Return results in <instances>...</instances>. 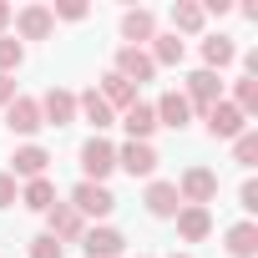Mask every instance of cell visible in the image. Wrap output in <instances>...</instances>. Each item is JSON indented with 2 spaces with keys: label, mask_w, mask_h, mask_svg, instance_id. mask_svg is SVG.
I'll return each instance as SVG.
<instances>
[{
  "label": "cell",
  "mask_w": 258,
  "mask_h": 258,
  "mask_svg": "<svg viewBox=\"0 0 258 258\" xmlns=\"http://www.w3.org/2000/svg\"><path fill=\"white\" fill-rule=\"evenodd\" d=\"M6 126H11V132H21V137H31V132H41V101L36 96H16L11 106H6Z\"/></svg>",
  "instance_id": "10"
},
{
  "label": "cell",
  "mask_w": 258,
  "mask_h": 258,
  "mask_svg": "<svg viewBox=\"0 0 258 258\" xmlns=\"http://www.w3.org/2000/svg\"><path fill=\"white\" fill-rule=\"evenodd\" d=\"M71 208H76L81 218H106V213L116 208V198H111V187H106V182H76Z\"/></svg>",
  "instance_id": "3"
},
{
  "label": "cell",
  "mask_w": 258,
  "mask_h": 258,
  "mask_svg": "<svg viewBox=\"0 0 258 258\" xmlns=\"http://www.w3.org/2000/svg\"><path fill=\"white\" fill-rule=\"evenodd\" d=\"M182 96H187V106H192V111H203V116H208V111L223 101V81H218V71H192Z\"/></svg>",
  "instance_id": "2"
},
{
  "label": "cell",
  "mask_w": 258,
  "mask_h": 258,
  "mask_svg": "<svg viewBox=\"0 0 258 258\" xmlns=\"http://www.w3.org/2000/svg\"><path fill=\"white\" fill-rule=\"evenodd\" d=\"M21 61H26V46L16 36H0V76H16Z\"/></svg>",
  "instance_id": "27"
},
{
  "label": "cell",
  "mask_w": 258,
  "mask_h": 258,
  "mask_svg": "<svg viewBox=\"0 0 258 258\" xmlns=\"http://www.w3.org/2000/svg\"><path fill=\"white\" fill-rule=\"evenodd\" d=\"M21 203H26L31 213H51V208H56V187H51V177H31L26 192H21Z\"/></svg>",
  "instance_id": "23"
},
{
  "label": "cell",
  "mask_w": 258,
  "mask_h": 258,
  "mask_svg": "<svg viewBox=\"0 0 258 258\" xmlns=\"http://www.w3.org/2000/svg\"><path fill=\"white\" fill-rule=\"evenodd\" d=\"M208 132H213L218 142H233V137H243V132H248V116H243L233 101H218V106L208 111Z\"/></svg>",
  "instance_id": "9"
},
{
  "label": "cell",
  "mask_w": 258,
  "mask_h": 258,
  "mask_svg": "<svg viewBox=\"0 0 258 258\" xmlns=\"http://www.w3.org/2000/svg\"><path fill=\"white\" fill-rule=\"evenodd\" d=\"M11 203H16V177L0 172V208H11Z\"/></svg>",
  "instance_id": "32"
},
{
  "label": "cell",
  "mask_w": 258,
  "mask_h": 258,
  "mask_svg": "<svg viewBox=\"0 0 258 258\" xmlns=\"http://www.w3.org/2000/svg\"><path fill=\"white\" fill-rule=\"evenodd\" d=\"M51 16H61V21H86V6H81V0H61Z\"/></svg>",
  "instance_id": "30"
},
{
  "label": "cell",
  "mask_w": 258,
  "mask_h": 258,
  "mask_svg": "<svg viewBox=\"0 0 258 258\" xmlns=\"http://www.w3.org/2000/svg\"><path fill=\"white\" fill-rule=\"evenodd\" d=\"M46 233L66 248V243H81V233H86V218L71 208V203H56L51 213H46Z\"/></svg>",
  "instance_id": "4"
},
{
  "label": "cell",
  "mask_w": 258,
  "mask_h": 258,
  "mask_svg": "<svg viewBox=\"0 0 258 258\" xmlns=\"http://www.w3.org/2000/svg\"><path fill=\"white\" fill-rule=\"evenodd\" d=\"M76 111H81V116H86V121H91V126H96V137H101V132H106V126H111V121H116V111H111V106H106V101H101V96H96V86H91V91H81V96H76Z\"/></svg>",
  "instance_id": "19"
},
{
  "label": "cell",
  "mask_w": 258,
  "mask_h": 258,
  "mask_svg": "<svg viewBox=\"0 0 258 258\" xmlns=\"http://www.w3.org/2000/svg\"><path fill=\"white\" fill-rule=\"evenodd\" d=\"M121 243H126V238H121L116 228H86V233H81L86 258H116V253H121Z\"/></svg>",
  "instance_id": "15"
},
{
  "label": "cell",
  "mask_w": 258,
  "mask_h": 258,
  "mask_svg": "<svg viewBox=\"0 0 258 258\" xmlns=\"http://www.w3.org/2000/svg\"><path fill=\"white\" fill-rule=\"evenodd\" d=\"M233 106L248 116V111H258V76H238L233 81Z\"/></svg>",
  "instance_id": "26"
},
{
  "label": "cell",
  "mask_w": 258,
  "mask_h": 258,
  "mask_svg": "<svg viewBox=\"0 0 258 258\" xmlns=\"http://www.w3.org/2000/svg\"><path fill=\"white\" fill-rule=\"evenodd\" d=\"M142 203H147V213H152V218H177V208H182V198H177V187H172V182H147Z\"/></svg>",
  "instance_id": "14"
},
{
  "label": "cell",
  "mask_w": 258,
  "mask_h": 258,
  "mask_svg": "<svg viewBox=\"0 0 258 258\" xmlns=\"http://www.w3.org/2000/svg\"><path fill=\"white\" fill-rule=\"evenodd\" d=\"M233 157H238L243 167H253V162H258V132H243V137H233Z\"/></svg>",
  "instance_id": "28"
},
{
  "label": "cell",
  "mask_w": 258,
  "mask_h": 258,
  "mask_svg": "<svg viewBox=\"0 0 258 258\" xmlns=\"http://www.w3.org/2000/svg\"><path fill=\"white\" fill-rule=\"evenodd\" d=\"M238 198H243V208H248V213H258V182H253V177L238 187Z\"/></svg>",
  "instance_id": "31"
},
{
  "label": "cell",
  "mask_w": 258,
  "mask_h": 258,
  "mask_svg": "<svg viewBox=\"0 0 258 258\" xmlns=\"http://www.w3.org/2000/svg\"><path fill=\"white\" fill-rule=\"evenodd\" d=\"M223 243H228L233 258H253V253H258V223H233V228L223 233Z\"/></svg>",
  "instance_id": "22"
},
{
  "label": "cell",
  "mask_w": 258,
  "mask_h": 258,
  "mask_svg": "<svg viewBox=\"0 0 258 258\" xmlns=\"http://www.w3.org/2000/svg\"><path fill=\"white\" fill-rule=\"evenodd\" d=\"M121 126L132 132V142H147V137L157 132V111H152L147 101H132V106L121 111Z\"/></svg>",
  "instance_id": "16"
},
{
  "label": "cell",
  "mask_w": 258,
  "mask_h": 258,
  "mask_svg": "<svg viewBox=\"0 0 258 258\" xmlns=\"http://www.w3.org/2000/svg\"><path fill=\"white\" fill-rule=\"evenodd\" d=\"M111 167H116V147H111L106 137H91V142L81 147V172H86V182H101Z\"/></svg>",
  "instance_id": "8"
},
{
  "label": "cell",
  "mask_w": 258,
  "mask_h": 258,
  "mask_svg": "<svg viewBox=\"0 0 258 258\" xmlns=\"http://www.w3.org/2000/svg\"><path fill=\"white\" fill-rule=\"evenodd\" d=\"M111 71H116L121 81H132V86H142V81H152V76H157V66H152V56H147L142 46H121Z\"/></svg>",
  "instance_id": "5"
},
{
  "label": "cell",
  "mask_w": 258,
  "mask_h": 258,
  "mask_svg": "<svg viewBox=\"0 0 258 258\" xmlns=\"http://www.w3.org/2000/svg\"><path fill=\"white\" fill-rule=\"evenodd\" d=\"M147 56H152V66H177V61H182V41H177L172 31H167V36H152V51H147Z\"/></svg>",
  "instance_id": "25"
},
{
  "label": "cell",
  "mask_w": 258,
  "mask_h": 258,
  "mask_svg": "<svg viewBox=\"0 0 258 258\" xmlns=\"http://www.w3.org/2000/svg\"><path fill=\"white\" fill-rule=\"evenodd\" d=\"M238 61V46L228 41V36H208L203 41V71H223V66H233Z\"/></svg>",
  "instance_id": "21"
},
{
  "label": "cell",
  "mask_w": 258,
  "mask_h": 258,
  "mask_svg": "<svg viewBox=\"0 0 258 258\" xmlns=\"http://www.w3.org/2000/svg\"><path fill=\"white\" fill-rule=\"evenodd\" d=\"M46 162H51L46 147H36V142H31V147H16V157H11V177H26V182H31V177H46Z\"/></svg>",
  "instance_id": "13"
},
{
  "label": "cell",
  "mask_w": 258,
  "mask_h": 258,
  "mask_svg": "<svg viewBox=\"0 0 258 258\" xmlns=\"http://www.w3.org/2000/svg\"><path fill=\"white\" fill-rule=\"evenodd\" d=\"M203 21H208V11L198 6V0H177V6H172V36L177 31L192 36V31H203Z\"/></svg>",
  "instance_id": "24"
},
{
  "label": "cell",
  "mask_w": 258,
  "mask_h": 258,
  "mask_svg": "<svg viewBox=\"0 0 258 258\" xmlns=\"http://www.w3.org/2000/svg\"><path fill=\"white\" fill-rule=\"evenodd\" d=\"M16 101V76H0V106Z\"/></svg>",
  "instance_id": "33"
},
{
  "label": "cell",
  "mask_w": 258,
  "mask_h": 258,
  "mask_svg": "<svg viewBox=\"0 0 258 258\" xmlns=\"http://www.w3.org/2000/svg\"><path fill=\"white\" fill-rule=\"evenodd\" d=\"M41 121H46V126H71V121H76V91L51 86V91L41 96Z\"/></svg>",
  "instance_id": "7"
},
{
  "label": "cell",
  "mask_w": 258,
  "mask_h": 258,
  "mask_svg": "<svg viewBox=\"0 0 258 258\" xmlns=\"http://www.w3.org/2000/svg\"><path fill=\"white\" fill-rule=\"evenodd\" d=\"M11 16H16V11L6 6V0H0V31H6V26H11Z\"/></svg>",
  "instance_id": "34"
},
{
  "label": "cell",
  "mask_w": 258,
  "mask_h": 258,
  "mask_svg": "<svg viewBox=\"0 0 258 258\" xmlns=\"http://www.w3.org/2000/svg\"><path fill=\"white\" fill-rule=\"evenodd\" d=\"M121 36H126V46L152 41V36H157V16H152V11H126V16H121Z\"/></svg>",
  "instance_id": "20"
},
{
  "label": "cell",
  "mask_w": 258,
  "mask_h": 258,
  "mask_svg": "<svg viewBox=\"0 0 258 258\" xmlns=\"http://www.w3.org/2000/svg\"><path fill=\"white\" fill-rule=\"evenodd\" d=\"M172 187H177L182 208H208V203L218 198V177H213L208 167H187V172H182V177H177Z\"/></svg>",
  "instance_id": "1"
},
{
  "label": "cell",
  "mask_w": 258,
  "mask_h": 258,
  "mask_svg": "<svg viewBox=\"0 0 258 258\" xmlns=\"http://www.w3.org/2000/svg\"><path fill=\"white\" fill-rule=\"evenodd\" d=\"M152 111H157V126H172V132H182V126L192 121V106H187L182 91H162Z\"/></svg>",
  "instance_id": "12"
},
{
  "label": "cell",
  "mask_w": 258,
  "mask_h": 258,
  "mask_svg": "<svg viewBox=\"0 0 258 258\" xmlns=\"http://www.w3.org/2000/svg\"><path fill=\"white\" fill-rule=\"evenodd\" d=\"M177 233H182V243H203L213 233V213L208 208H177Z\"/></svg>",
  "instance_id": "17"
},
{
  "label": "cell",
  "mask_w": 258,
  "mask_h": 258,
  "mask_svg": "<svg viewBox=\"0 0 258 258\" xmlns=\"http://www.w3.org/2000/svg\"><path fill=\"white\" fill-rule=\"evenodd\" d=\"M157 147L152 142H126V147H116V167L121 172H132V177H152L157 172Z\"/></svg>",
  "instance_id": "6"
},
{
  "label": "cell",
  "mask_w": 258,
  "mask_h": 258,
  "mask_svg": "<svg viewBox=\"0 0 258 258\" xmlns=\"http://www.w3.org/2000/svg\"><path fill=\"white\" fill-rule=\"evenodd\" d=\"M66 248L51 238V233H41V238H31V258H61Z\"/></svg>",
  "instance_id": "29"
},
{
  "label": "cell",
  "mask_w": 258,
  "mask_h": 258,
  "mask_svg": "<svg viewBox=\"0 0 258 258\" xmlns=\"http://www.w3.org/2000/svg\"><path fill=\"white\" fill-rule=\"evenodd\" d=\"M96 96H101V101H106L111 111H126V106L137 101V86H132V81H121L116 71H106V76H101V91H96Z\"/></svg>",
  "instance_id": "18"
},
{
  "label": "cell",
  "mask_w": 258,
  "mask_h": 258,
  "mask_svg": "<svg viewBox=\"0 0 258 258\" xmlns=\"http://www.w3.org/2000/svg\"><path fill=\"white\" fill-rule=\"evenodd\" d=\"M172 258H187V253H172Z\"/></svg>",
  "instance_id": "35"
},
{
  "label": "cell",
  "mask_w": 258,
  "mask_h": 258,
  "mask_svg": "<svg viewBox=\"0 0 258 258\" xmlns=\"http://www.w3.org/2000/svg\"><path fill=\"white\" fill-rule=\"evenodd\" d=\"M16 31H21L26 41H46V36L56 31L51 6H21V11H16Z\"/></svg>",
  "instance_id": "11"
}]
</instances>
